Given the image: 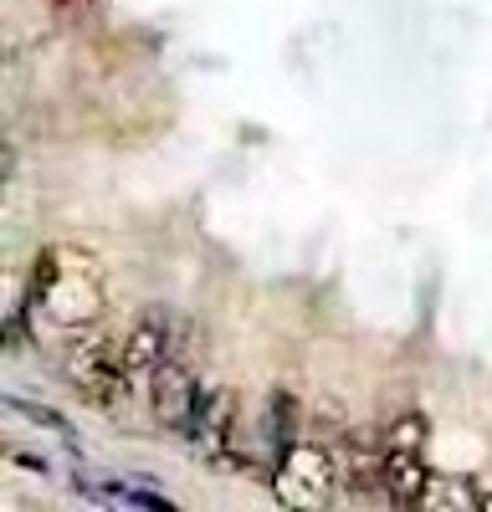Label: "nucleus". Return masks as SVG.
<instances>
[{
    "instance_id": "f257e3e1",
    "label": "nucleus",
    "mask_w": 492,
    "mask_h": 512,
    "mask_svg": "<svg viewBox=\"0 0 492 512\" xmlns=\"http://www.w3.org/2000/svg\"><path fill=\"white\" fill-rule=\"evenodd\" d=\"M31 303L47 308L57 323L88 328L103 313V287H98V267L82 251L67 246H47L31 267Z\"/></svg>"
},
{
    "instance_id": "f03ea898",
    "label": "nucleus",
    "mask_w": 492,
    "mask_h": 512,
    "mask_svg": "<svg viewBox=\"0 0 492 512\" xmlns=\"http://www.w3.org/2000/svg\"><path fill=\"white\" fill-rule=\"evenodd\" d=\"M67 374L77 384V395L98 405V410H113L123 405V395H129V354H123V344H113V338L103 333H77L72 338V354H67Z\"/></svg>"
},
{
    "instance_id": "7ed1b4c3",
    "label": "nucleus",
    "mask_w": 492,
    "mask_h": 512,
    "mask_svg": "<svg viewBox=\"0 0 492 512\" xmlns=\"http://www.w3.org/2000/svg\"><path fill=\"white\" fill-rule=\"evenodd\" d=\"M426 482H431V472H426V420L400 415L390 425L385 446H380V487L400 507H421Z\"/></svg>"
},
{
    "instance_id": "20e7f679",
    "label": "nucleus",
    "mask_w": 492,
    "mask_h": 512,
    "mask_svg": "<svg viewBox=\"0 0 492 512\" xmlns=\"http://www.w3.org/2000/svg\"><path fill=\"white\" fill-rule=\"evenodd\" d=\"M334 487H339V461H334V451H328V441H298L277 461V477H272L277 502L303 507V512L323 507L328 497H334Z\"/></svg>"
},
{
    "instance_id": "39448f33",
    "label": "nucleus",
    "mask_w": 492,
    "mask_h": 512,
    "mask_svg": "<svg viewBox=\"0 0 492 512\" xmlns=\"http://www.w3.org/2000/svg\"><path fill=\"white\" fill-rule=\"evenodd\" d=\"M200 400H205V390L195 384V374H190L180 359L159 364V369L149 374V405H154V420L164 425V431H175V436L190 441L195 420H200Z\"/></svg>"
},
{
    "instance_id": "423d86ee",
    "label": "nucleus",
    "mask_w": 492,
    "mask_h": 512,
    "mask_svg": "<svg viewBox=\"0 0 492 512\" xmlns=\"http://www.w3.org/2000/svg\"><path fill=\"white\" fill-rule=\"evenodd\" d=\"M180 338H185V328H180L170 313L149 308V313H144V318L129 328V338H123V354H129V369H134V379H149L159 364L180 359Z\"/></svg>"
},
{
    "instance_id": "0eeeda50",
    "label": "nucleus",
    "mask_w": 492,
    "mask_h": 512,
    "mask_svg": "<svg viewBox=\"0 0 492 512\" xmlns=\"http://www.w3.org/2000/svg\"><path fill=\"white\" fill-rule=\"evenodd\" d=\"M303 436H298V395L293 390H272L262 405V446L272 461H282Z\"/></svg>"
},
{
    "instance_id": "6e6552de",
    "label": "nucleus",
    "mask_w": 492,
    "mask_h": 512,
    "mask_svg": "<svg viewBox=\"0 0 492 512\" xmlns=\"http://www.w3.org/2000/svg\"><path fill=\"white\" fill-rule=\"evenodd\" d=\"M482 502H487V492L472 487L467 477H436V472H431L426 497H421V507H457V512H472V507H482Z\"/></svg>"
},
{
    "instance_id": "1a4fd4ad",
    "label": "nucleus",
    "mask_w": 492,
    "mask_h": 512,
    "mask_svg": "<svg viewBox=\"0 0 492 512\" xmlns=\"http://www.w3.org/2000/svg\"><path fill=\"white\" fill-rule=\"evenodd\" d=\"M88 497H98V502H113V507H149V512H170L175 502L170 497H159V492H144V487H123V482H108V487H82Z\"/></svg>"
},
{
    "instance_id": "9d476101",
    "label": "nucleus",
    "mask_w": 492,
    "mask_h": 512,
    "mask_svg": "<svg viewBox=\"0 0 492 512\" xmlns=\"http://www.w3.org/2000/svg\"><path fill=\"white\" fill-rule=\"evenodd\" d=\"M6 410H11V415H21V420H31V425H41V431H52V436H72V431H67V420H62L52 405H36V400L11 395V400H6Z\"/></svg>"
}]
</instances>
